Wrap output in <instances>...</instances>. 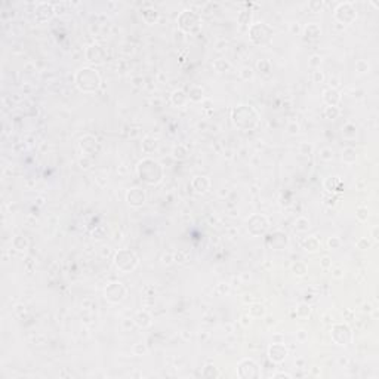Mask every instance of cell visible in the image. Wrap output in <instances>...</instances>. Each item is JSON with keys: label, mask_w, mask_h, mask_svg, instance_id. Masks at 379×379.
I'll list each match as a JSON object with an SVG mask.
<instances>
[{"label": "cell", "mask_w": 379, "mask_h": 379, "mask_svg": "<svg viewBox=\"0 0 379 379\" xmlns=\"http://www.w3.org/2000/svg\"><path fill=\"white\" fill-rule=\"evenodd\" d=\"M287 351L283 345H273L270 348V357L274 360V362H282L284 357H286Z\"/></svg>", "instance_id": "cell-3"}, {"label": "cell", "mask_w": 379, "mask_h": 379, "mask_svg": "<svg viewBox=\"0 0 379 379\" xmlns=\"http://www.w3.org/2000/svg\"><path fill=\"white\" fill-rule=\"evenodd\" d=\"M144 198H145V197H144V192L138 189H133L129 192V195H127L129 203L133 204V206H141V204L144 203Z\"/></svg>", "instance_id": "cell-4"}, {"label": "cell", "mask_w": 379, "mask_h": 379, "mask_svg": "<svg viewBox=\"0 0 379 379\" xmlns=\"http://www.w3.org/2000/svg\"><path fill=\"white\" fill-rule=\"evenodd\" d=\"M77 85L82 91H94L99 85V77L94 70L83 68L77 74Z\"/></svg>", "instance_id": "cell-2"}, {"label": "cell", "mask_w": 379, "mask_h": 379, "mask_svg": "<svg viewBox=\"0 0 379 379\" xmlns=\"http://www.w3.org/2000/svg\"><path fill=\"white\" fill-rule=\"evenodd\" d=\"M156 171H162V169H160L159 165H157L156 162H153V160H144V162L139 165V169H138L141 180L145 181V183H148V184H154V183L160 181L162 174H156Z\"/></svg>", "instance_id": "cell-1"}]
</instances>
